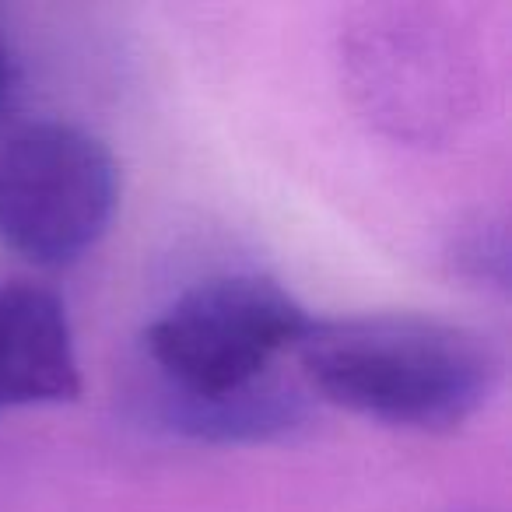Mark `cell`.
<instances>
[{
    "instance_id": "7a4b0ae2",
    "label": "cell",
    "mask_w": 512,
    "mask_h": 512,
    "mask_svg": "<svg viewBox=\"0 0 512 512\" xmlns=\"http://www.w3.org/2000/svg\"><path fill=\"white\" fill-rule=\"evenodd\" d=\"M313 316L264 274H218L179 292L144 330L158 393L172 400H228L274 379Z\"/></svg>"
},
{
    "instance_id": "5b68a950",
    "label": "cell",
    "mask_w": 512,
    "mask_h": 512,
    "mask_svg": "<svg viewBox=\"0 0 512 512\" xmlns=\"http://www.w3.org/2000/svg\"><path fill=\"white\" fill-rule=\"evenodd\" d=\"M158 425L204 446H260L288 439L306 425V404L281 379L228 400H172L155 397Z\"/></svg>"
},
{
    "instance_id": "277c9868",
    "label": "cell",
    "mask_w": 512,
    "mask_h": 512,
    "mask_svg": "<svg viewBox=\"0 0 512 512\" xmlns=\"http://www.w3.org/2000/svg\"><path fill=\"white\" fill-rule=\"evenodd\" d=\"M81 369L67 309L43 285L0 288V414L18 407L71 404Z\"/></svg>"
},
{
    "instance_id": "52a82bcc",
    "label": "cell",
    "mask_w": 512,
    "mask_h": 512,
    "mask_svg": "<svg viewBox=\"0 0 512 512\" xmlns=\"http://www.w3.org/2000/svg\"><path fill=\"white\" fill-rule=\"evenodd\" d=\"M11 85H15V57H11L8 36H4V29H0V109H4V102H8Z\"/></svg>"
},
{
    "instance_id": "6da1fadb",
    "label": "cell",
    "mask_w": 512,
    "mask_h": 512,
    "mask_svg": "<svg viewBox=\"0 0 512 512\" xmlns=\"http://www.w3.org/2000/svg\"><path fill=\"white\" fill-rule=\"evenodd\" d=\"M309 390L379 425L453 432L502 386V351L467 323L376 313L313 323L299 348Z\"/></svg>"
},
{
    "instance_id": "8992f818",
    "label": "cell",
    "mask_w": 512,
    "mask_h": 512,
    "mask_svg": "<svg viewBox=\"0 0 512 512\" xmlns=\"http://www.w3.org/2000/svg\"><path fill=\"white\" fill-rule=\"evenodd\" d=\"M449 264L470 285L505 292L509 288V235L502 221L481 218L460 228L449 242Z\"/></svg>"
},
{
    "instance_id": "3957f363",
    "label": "cell",
    "mask_w": 512,
    "mask_h": 512,
    "mask_svg": "<svg viewBox=\"0 0 512 512\" xmlns=\"http://www.w3.org/2000/svg\"><path fill=\"white\" fill-rule=\"evenodd\" d=\"M120 207L116 155L67 120H29L0 144V246L36 267L95 249Z\"/></svg>"
}]
</instances>
